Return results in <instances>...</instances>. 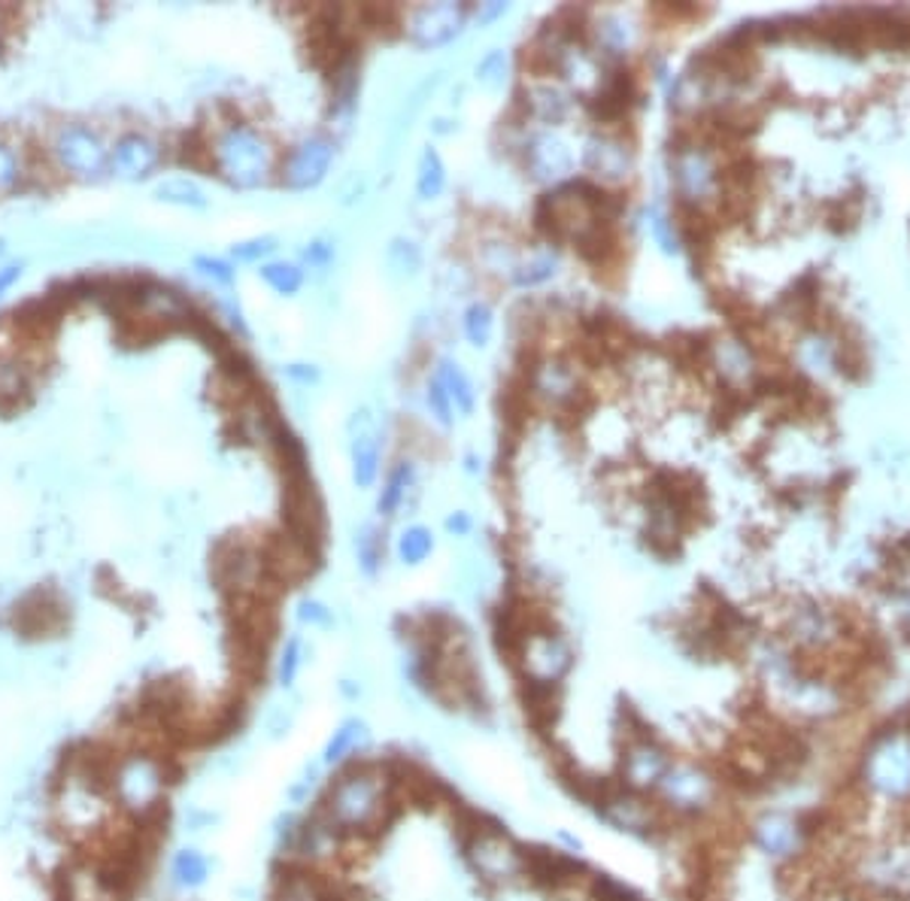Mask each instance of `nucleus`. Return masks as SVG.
Wrapping results in <instances>:
<instances>
[{"label":"nucleus","mask_w":910,"mask_h":901,"mask_svg":"<svg viewBox=\"0 0 910 901\" xmlns=\"http://www.w3.org/2000/svg\"><path fill=\"white\" fill-rule=\"evenodd\" d=\"M104 784L110 801L130 817H152L168 792V765L149 753L113 756L104 768Z\"/></svg>","instance_id":"obj_1"},{"label":"nucleus","mask_w":910,"mask_h":901,"mask_svg":"<svg viewBox=\"0 0 910 901\" xmlns=\"http://www.w3.org/2000/svg\"><path fill=\"white\" fill-rule=\"evenodd\" d=\"M213 168L235 189H259L273 170L271 144L249 125H225L209 146Z\"/></svg>","instance_id":"obj_2"},{"label":"nucleus","mask_w":910,"mask_h":901,"mask_svg":"<svg viewBox=\"0 0 910 901\" xmlns=\"http://www.w3.org/2000/svg\"><path fill=\"white\" fill-rule=\"evenodd\" d=\"M468 19V3H422V7L407 10L403 31H407V37L417 49L434 53V49H443V46H450L462 37Z\"/></svg>","instance_id":"obj_3"},{"label":"nucleus","mask_w":910,"mask_h":901,"mask_svg":"<svg viewBox=\"0 0 910 901\" xmlns=\"http://www.w3.org/2000/svg\"><path fill=\"white\" fill-rule=\"evenodd\" d=\"M53 156L58 168L77 180H101L110 170V149L101 140V134L79 122L58 128L53 140Z\"/></svg>","instance_id":"obj_4"},{"label":"nucleus","mask_w":910,"mask_h":901,"mask_svg":"<svg viewBox=\"0 0 910 901\" xmlns=\"http://www.w3.org/2000/svg\"><path fill=\"white\" fill-rule=\"evenodd\" d=\"M334 156H338V144L326 134H312L307 140H300L295 149H288L280 180L292 192H310L326 180Z\"/></svg>","instance_id":"obj_5"},{"label":"nucleus","mask_w":910,"mask_h":901,"mask_svg":"<svg viewBox=\"0 0 910 901\" xmlns=\"http://www.w3.org/2000/svg\"><path fill=\"white\" fill-rule=\"evenodd\" d=\"M583 168L589 170V176H595L604 185L623 183L635 168V152L619 134L595 132L585 137Z\"/></svg>","instance_id":"obj_6"},{"label":"nucleus","mask_w":910,"mask_h":901,"mask_svg":"<svg viewBox=\"0 0 910 901\" xmlns=\"http://www.w3.org/2000/svg\"><path fill=\"white\" fill-rule=\"evenodd\" d=\"M522 158H525V170L532 173L534 183L544 185L565 183L573 173V164H577L568 140L553 132L534 134L532 140L525 144V156Z\"/></svg>","instance_id":"obj_7"},{"label":"nucleus","mask_w":910,"mask_h":901,"mask_svg":"<svg viewBox=\"0 0 910 901\" xmlns=\"http://www.w3.org/2000/svg\"><path fill=\"white\" fill-rule=\"evenodd\" d=\"M164 158V149L158 140L146 134H125L113 149H110V173L125 180V183H140L152 176Z\"/></svg>","instance_id":"obj_8"},{"label":"nucleus","mask_w":910,"mask_h":901,"mask_svg":"<svg viewBox=\"0 0 910 901\" xmlns=\"http://www.w3.org/2000/svg\"><path fill=\"white\" fill-rule=\"evenodd\" d=\"M359 417V413H355ZM379 456H383V446H379L377 429L371 425V419L362 410L359 417V432L352 434L350 444V461H352V483L359 489H371L379 477Z\"/></svg>","instance_id":"obj_9"},{"label":"nucleus","mask_w":910,"mask_h":901,"mask_svg":"<svg viewBox=\"0 0 910 901\" xmlns=\"http://www.w3.org/2000/svg\"><path fill=\"white\" fill-rule=\"evenodd\" d=\"M571 94L556 82H532L525 89V113L541 125H561L571 116Z\"/></svg>","instance_id":"obj_10"},{"label":"nucleus","mask_w":910,"mask_h":901,"mask_svg":"<svg viewBox=\"0 0 910 901\" xmlns=\"http://www.w3.org/2000/svg\"><path fill=\"white\" fill-rule=\"evenodd\" d=\"M434 379L443 386V392L450 395L453 401V410H458L462 417H470L474 407H477V392H474V383L468 379V374L462 370V365H455L450 358H443L437 365V374Z\"/></svg>","instance_id":"obj_11"},{"label":"nucleus","mask_w":910,"mask_h":901,"mask_svg":"<svg viewBox=\"0 0 910 901\" xmlns=\"http://www.w3.org/2000/svg\"><path fill=\"white\" fill-rule=\"evenodd\" d=\"M413 480H417V470H413L410 461H398V465L389 470V477H386V483L379 489L377 501V510L383 516H395V513L401 510V504L407 501V492L413 489Z\"/></svg>","instance_id":"obj_12"},{"label":"nucleus","mask_w":910,"mask_h":901,"mask_svg":"<svg viewBox=\"0 0 910 901\" xmlns=\"http://www.w3.org/2000/svg\"><path fill=\"white\" fill-rule=\"evenodd\" d=\"M443 189H446V168H443L441 152L434 146H425L417 168L419 201H437L443 195Z\"/></svg>","instance_id":"obj_13"},{"label":"nucleus","mask_w":910,"mask_h":901,"mask_svg":"<svg viewBox=\"0 0 910 901\" xmlns=\"http://www.w3.org/2000/svg\"><path fill=\"white\" fill-rule=\"evenodd\" d=\"M158 201L164 204H173V207H185V209H204L207 207V195L204 189L189 180V176H170L164 183H158L156 189Z\"/></svg>","instance_id":"obj_14"},{"label":"nucleus","mask_w":910,"mask_h":901,"mask_svg":"<svg viewBox=\"0 0 910 901\" xmlns=\"http://www.w3.org/2000/svg\"><path fill=\"white\" fill-rule=\"evenodd\" d=\"M556 274H559V259L553 252H537L528 262L516 264V271H513L510 280H513V286L520 288H537L549 283Z\"/></svg>","instance_id":"obj_15"},{"label":"nucleus","mask_w":910,"mask_h":901,"mask_svg":"<svg viewBox=\"0 0 910 901\" xmlns=\"http://www.w3.org/2000/svg\"><path fill=\"white\" fill-rule=\"evenodd\" d=\"M462 328H465V338H468L470 346L482 350L489 340H492L494 331V313L492 307L486 300H470L462 313Z\"/></svg>","instance_id":"obj_16"},{"label":"nucleus","mask_w":910,"mask_h":901,"mask_svg":"<svg viewBox=\"0 0 910 901\" xmlns=\"http://www.w3.org/2000/svg\"><path fill=\"white\" fill-rule=\"evenodd\" d=\"M434 552V535L425 525H410L398 537V559L403 564H422Z\"/></svg>","instance_id":"obj_17"},{"label":"nucleus","mask_w":910,"mask_h":901,"mask_svg":"<svg viewBox=\"0 0 910 901\" xmlns=\"http://www.w3.org/2000/svg\"><path fill=\"white\" fill-rule=\"evenodd\" d=\"M386 264H389L391 274L417 276L422 271V249L407 237H395L386 249Z\"/></svg>","instance_id":"obj_18"},{"label":"nucleus","mask_w":910,"mask_h":901,"mask_svg":"<svg viewBox=\"0 0 910 901\" xmlns=\"http://www.w3.org/2000/svg\"><path fill=\"white\" fill-rule=\"evenodd\" d=\"M259 276L276 295H298L304 286V271L292 262H268L261 264Z\"/></svg>","instance_id":"obj_19"},{"label":"nucleus","mask_w":910,"mask_h":901,"mask_svg":"<svg viewBox=\"0 0 910 901\" xmlns=\"http://www.w3.org/2000/svg\"><path fill=\"white\" fill-rule=\"evenodd\" d=\"M209 863L197 849H182L173 859V880L185 889H197L207 883Z\"/></svg>","instance_id":"obj_20"},{"label":"nucleus","mask_w":910,"mask_h":901,"mask_svg":"<svg viewBox=\"0 0 910 901\" xmlns=\"http://www.w3.org/2000/svg\"><path fill=\"white\" fill-rule=\"evenodd\" d=\"M355 552H359L364 574H374L383 562V537L377 535V528L364 525L362 532L355 535Z\"/></svg>","instance_id":"obj_21"},{"label":"nucleus","mask_w":910,"mask_h":901,"mask_svg":"<svg viewBox=\"0 0 910 901\" xmlns=\"http://www.w3.org/2000/svg\"><path fill=\"white\" fill-rule=\"evenodd\" d=\"M508 67L510 61L504 49H489V53L480 58V65H477V79H480V85H486V89H501L504 79H508Z\"/></svg>","instance_id":"obj_22"},{"label":"nucleus","mask_w":910,"mask_h":901,"mask_svg":"<svg viewBox=\"0 0 910 901\" xmlns=\"http://www.w3.org/2000/svg\"><path fill=\"white\" fill-rule=\"evenodd\" d=\"M425 401H429L431 417L437 419L441 425H453V413H455L453 401H450V395L443 392V386L434 377L429 379V392H425Z\"/></svg>","instance_id":"obj_23"},{"label":"nucleus","mask_w":910,"mask_h":901,"mask_svg":"<svg viewBox=\"0 0 910 901\" xmlns=\"http://www.w3.org/2000/svg\"><path fill=\"white\" fill-rule=\"evenodd\" d=\"M273 249H276L273 237H252V240L235 243V259L237 262H261V259L271 255Z\"/></svg>","instance_id":"obj_24"},{"label":"nucleus","mask_w":910,"mask_h":901,"mask_svg":"<svg viewBox=\"0 0 910 901\" xmlns=\"http://www.w3.org/2000/svg\"><path fill=\"white\" fill-rule=\"evenodd\" d=\"M195 267L201 271V274L207 276V280L219 283V286H231V283H235V267H231L228 262H221V259L201 255V259H195Z\"/></svg>","instance_id":"obj_25"},{"label":"nucleus","mask_w":910,"mask_h":901,"mask_svg":"<svg viewBox=\"0 0 910 901\" xmlns=\"http://www.w3.org/2000/svg\"><path fill=\"white\" fill-rule=\"evenodd\" d=\"M22 176V168H19V156L13 152V146L0 144V192H10Z\"/></svg>","instance_id":"obj_26"},{"label":"nucleus","mask_w":910,"mask_h":901,"mask_svg":"<svg viewBox=\"0 0 910 901\" xmlns=\"http://www.w3.org/2000/svg\"><path fill=\"white\" fill-rule=\"evenodd\" d=\"M298 668H300V640L288 638L286 650H283V662H280V680H283V686H292V680L298 677Z\"/></svg>","instance_id":"obj_27"},{"label":"nucleus","mask_w":910,"mask_h":901,"mask_svg":"<svg viewBox=\"0 0 910 901\" xmlns=\"http://www.w3.org/2000/svg\"><path fill=\"white\" fill-rule=\"evenodd\" d=\"M359 734H362V726H359V722H346V726L334 734V741L328 744V762H334V759L343 756V753L355 744V738H359Z\"/></svg>","instance_id":"obj_28"},{"label":"nucleus","mask_w":910,"mask_h":901,"mask_svg":"<svg viewBox=\"0 0 910 901\" xmlns=\"http://www.w3.org/2000/svg\"><path fill=\"white\" fill-rule=\"evenodd\" d=\"M300 619H304V623H316V626H328V623H331V614H328V607H322L319 601H300Z\"/></svg>","instance_id":"obj_29"},{"label":"nucleus","mask_w":910,"mask_h":901,"mask_svg":"<svg viewBox=\"0 0 910 901\" xmlns=\"http://www.w3.org/2000/svg\"><path fill=\"white\" fill-rule=\"evenodd\" d=\"M508 3H480V10H477V22H480L482 27L492 25L494 19H501V15H508Z\"/></svg>","instance_id":"obj_30"},{"label":"nucleus","mask_w":910,"mask_h":901,"mask_svg":"<svg viewBox=\"0 0 910 901\" xmlns=\"http://www.w3.org/2000/svg\"><path fill=\"white\" fill-rule=\"evenodd\" d=\"M446 532H450V535H468L470 532V520H468V513H462V510H458V513H453V516H450V520H446Z\"/></svg>","instance_id":"obj_31"},{"label":"nucleus","mask_w":910,"mask_h":901,"mask_svg":"<svg viewBox=\"0 0 910 901\" xmlns=\"http://www.w3.org/2000/svg\"><path fill=\"white\" fill-rule=\"evenodd\" d=\"M286 374L292 379H298V383H316L319 379V370L312 365H292L286 367Z\"/></svg>","instance_id":"obj_32"},{"label":"nucleus","mask_w":910,"mask_h":901,"mask_svg":"<svg viewBox=\"0 0 910 901\" xmlns=\"http://www.w3.org/2000/svg\"><path fill=\"white\" fill-rule=\"evenodd\" d=\"M304 255H307V262H312V264H326L328 259H331V255H334V249L326 247V243H312V247L307 249V252H304Z\"/></svg>","instance_id":"obj_33"},{"label":"nucleus","mask_w":910,"mask_h":901,"mask_svg":"<svg viewBox=\"0 0 910 901\" xmlns=\"http://www.w3.org/2000/svg\"><path fill=\"white\" fill-rule=\"evenodd\" d=\"M19 276H22V271H19V267H7V271H0V295H3L7 288L13 286Z\"/></svg>","instance_id":"obj_34"},{"label":"nucleus","mask_w":910,"mask_h":901,"mask_svg":"<svg viewBox=\"0 0 910 901\" xmlns=\"http://www.w3.org/2000/svg\"><path fill=\"white\" fill-rule=\"evenodd\" d=\"M286 901H295V899H286Z\"/></svg>","instance_id":"obj_35"}]
</instances>
